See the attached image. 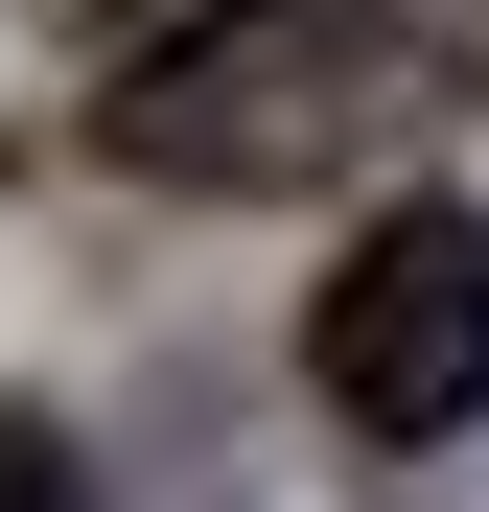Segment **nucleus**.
Returning <instances> with one entry per match:
<instances>
[{
  "label": "nucleus",
  "mask_w": 489,
  "mask_h": 512,
  "mask_svg": "<svg viewBox=\"0 0 489 512\" xmlns=\"http://www.w3.org/2000/svg\"><path fill=\"white\" fill-rule=\"evenodd\" d=\"M443 117H489V0H210V24H163L94 94V140L140 163V187H187V210L396 163Z\"/></svg>",
  "instance_id": "obj_1"
},
{
  "label": "nucleus",
  "mask_w": 489,
  "mask_h": 512,
  "mask_svg": "<svg viewBox=\"0 0 489 512\" xmlns=\"http://www.w3.org/2000/svg\"><path fill=\"white\" fill-rule=\"evenodd\" d=\"M303 373L350 443H466L489 419V210H373L350 280L303 303Z\"/></svg>",
  "instance_id": "obj_2"
},
{
  "label": "nucleus",
  "mask_w": 489,
  "mask_h": 512,
  "mask_svg": "<svg viewBox=\"0 0 489 512\" xmlns=\"http://www.w3.org/2000/svg\"><path fill=\"white\" fill-rule=\"evenodd\" d=\"M0 512H70V443H47V419H0Z\"/></svg>",
  "instance_id": "obj_3"
}]
</instances>
